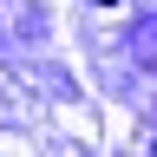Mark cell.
Masks as SVG:
<instances>
[{
  "mask_svg": "<svg viewBox=\"0 0 157 157\" xmlns=\"http://www.w3.org/2000/svg\"><path fill=\"white\" fill-rule=\"evenodd\" d=\"M92 7H105V0H92Z\"/></svg>",
  "mask_w": 157,
  "mask_h": 157,
  "instance_id": "1",
  "label": "cell"
}]
</instances>
